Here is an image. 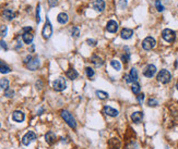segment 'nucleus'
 Returning a JSON list of instances; mask_svg holds the SVG:
<instances>
[{
	"mask_svg": "<svg viewBox=\"0 0 178 149\" xmlns=\"http://www.w3.org/2000/svg\"><path fill=\"white\" fill-rule=\"evenodd\" d=\"M60 116L64 120V122L69 125L71 129H74L75 127H77V122H75V119H74L73 115L71 114L69 111H67V110H62V111L60 112Z\"/></svg>",
	"mask_w": 178,
	"mask_h": 149,
	"instance_id": "obj_1",
	"label": "nucleus"
},
{
	"mask_svg": "<svg viewBox=\"0 0 178 149\" xmlns=\"http://www.w3.org/2000/svg\"><path fill=\"white\" fill-rule=\"evenodd\" d=\"M157 81L160 82V83H162V84H167V83H169L170 82V80H172V74L169 73V71H167V70H161L160 72H158L157 74Z\"/></svg>",
	"mask_w": 178,
	"mask_h": 149,
	"instance_id": "obj_2",
	"label": "nucleus"
},
{
	"mask_svg": "<svg viewBox=\"0 0 178 149\" xmlns=\"http://www.w3.org/2000/svg\"><path fill=\"white\" fill-rule=\"evenodd\" d=\"M162 38L167 43H174V40L176 38V33L170 28H165L162 32Z\"/></svg>",
	"mask_w": 178,
	"mask_h": 149,
	"instance_id": "obj_3",
	"label": "nucleus"
},
{
	"mask_svg": "<svg viewBox=\"0 0 178 149\" xmlns=\"http://www.w3.org/2000/svg\"><path fill=\"white\" fill-rule=\"evenodd\" d=\"M155 45H156V40L154 39L153 37H151V36L145 37L143 39V41H142V48L144 50H147V51L152 50L155 47Z\"/></svg>",
	"mask_w": 178,
	"mask_h": 149,
	"instance_id": "obj_4",
	"label": "nucleus"
},
{
	"mask_svg": "<svg viewBox=\"0 0 178 149\" xmlns=\"http://www.w3.org/2000/svg\"><path fill=\"white\" fill-rule=\"evenodd\" d=\"M51 34H53V26H51V23L49 22V20L46 19L45 25L43 27V30H42V35H43V37L45 39H49Z\"/></svg>",
	"mask_w": 178,
	"mask_h": 149,
	"instance_id": "obj_5",
	"label": "nucleus"
},
{
	"mask_svg": "<svg viewBox=\"0 0 178 149\" xmlns=\"http://www.w3.org/2000/svg\"><path fill=\"white\" fill-rule=\"evenodd\" d=\"M66 86H67V83H66V80L64 77H58L53 82V87H54L55 90L57 91H62V90L66 89Z\"/></svg>",
	"mask_w": 178,
	"mask_h": 149,
	"instance_id": "obj_6",
	"label": "nucleus"
},
{
	"mask_svg": "<svg viewBox=\"0 0 178 149\" xmlns=\"http://www.w3.org/2000/svg\"><path fill=\"white\" fill-rule=\"evenodd\" d=\"M35 139H36V134H35L34 132L30 131V132H27V133L22 137V144L25 145V146H27V145H30L33 140H35Z\"/></svg>",
	"mask_w": 178,
	"mask_h": 149,
	"instance_id": "obj_7",
	"label": "nucleus"
},
{
	"mask_svg": "<svg viewBox=\"0 0 178 149\" xmlns=\"http://www.w3.org/2000/svg\"><path fill=\"white\" fill-rule=\"evenodd\" d=\"M138 81V71L136 68H132V69L130 70V73L129 75L126 76V82L130 84V83H136Z\"/></svg>",
	"mask_w": 178,
	"mask_h": 149,
	"instance_id": "obj_8",
	"label": "nucleus"
},
{
	"mask_svg": "<svg viewBox=\"0 0 178 149\" xmlns=\"http://www.w3.org/2000/svg\"><path fill=\"white\" fill-rule=\"evenodd\" d=\"M155 73H156V66L154 64L147 65L143 70V75L145 77H153Z\"/></svg>",
	"mask_w": 178,
	"mask_h": 149,
	"instance_id": "obj_9",
	"label": "nucleus"
},
{
	"mask_svg": "<svg viewBox=\"0 0 178 149\" xmlns=\"http://www.w3.org/2000/svg\"><path fill=\"white\" fill-rule=\"evenodd\" d=\"M38 66H40V60H38L37 57L32 58V59L26 63V68L30 70V71H35V70L38 69Z\"/></svg>",
	"mask_w": 178,
	"mask_h": 149,
	"instance_id": "obj_10",
	"label": "nucleus"
},
{
	"mask_svg": "<svg viewBox=\"0 0 178 149\" xmlns=\"http://www.w3.org/2000/svg\"><path fill=\"white\" fill-rule=\"evenodd\" d=\"M92 7L96 12H103L106 8V3H105L104 0H95L92 3Z\"/></svg>",
	"mask_w": 178,
	"mask_h": 149,
	"instance_id": "obj_11",
	"label": "nucleus"
},
{
	"mask_svg": "<svg viewBox=\"0 0 178 149\" xmlns=\"http://www.w3.org/2000/svg\"><path fill=\"white\" fill-rule=\"evenodd\" d=\"M106 30L109 33H116L118 30V24H117V22L114 20H109L107 22V24H106Z\"/></svg>",
	"mask_w": 178,
	"mask_h": 149,
	"instance_id": "obj_12",
	"label": "nucleus"
},
{
	"mask_svg": "<svg viewBox=\"0 0 178 149\" xmlns=\"http://www.w3.org/2000/svg\"><path fill=\"white\" fill-rule=\"evenodd\" d=\"M132 35H134V30H130V28H127V27H125L121 30L120 32V37L125 40H128L130 39L131 37H132Z\"/></svg>",
	"mask_w": 178,
	"mask_h": 149,
	"instance_id": "obj_13",
	"label": "nucleus"
},
{
	"mask_svg": "<svg viewBox=\"0 0 178 149\" xmlns=\"http://www.w3.org/2000/svg\"><path fill=\"white\" fill-rule=\"evenodd\" d=\"M24 119H25V115H24V113H23L22 111L16 110V111H14V112L12 113V120H13L14 122L20 123V122H23Z\"/></svg>",
	"mask_w": 178,
	"mask_h": 149,
	"instance_id": "obj_14",
	"label": "nucleus"
},
{
	"mask_svg": "<svg viewBox=\"0 0 178 149\" xmlns=\"http://www.w3.org/2000/svg\"><path fill=\"white\" fill-rule=\"evenodd\" d=\"M22 39H23V41H24L25 44L31 45V44H32V41H33V39H34V35L32 34L31 32H23Z\"/></svg>",
	"mask_w": 178,
	"mask_h": 149,
	"instance_id": "obj_15",
	"label": "nucleus"
},
{
	"mask_svg": "<svg viewBox=\"0 0 178 149\" xmlns=\"http://www.w3.org/2000/svg\"><path fill=\"white\" fill-rule=\"evenodd\" d=\"M131 120L134 123H141L143 120V113L141 111H136L131 114Z\"/></svg>",
	"mask_w": 178,
	"mask_h": 149,
	"instance_id": "obj_16",
	"label": "nucleus"
},
{
	"mask_svg": "<svg viewBox=\"0 0 178 149\" xmlns=\"http://www.w3.org/2000/svg\"><path fill=\"white\" fill-rule=\"evenodd\" d=\"M56 139H57V137H56L54 132H47L45 135V140L48 145H53L56 142Z\"/></svg>",
	"mask_w": 178,
	"mask_h": 149,
	"instance_id": "obj_17",
	"label": "nucleus"
},
{
	"mask_svg": "<svg viewBox=\"0 0 178 149\" xmlns=\"http://www.w3.org/2000/svg\"><path fill=\"white\" fill-rule=\"evenodd\" d=\"M104 113L106 115H108V116L115 118V116L118 115V111L116 109H114V108H112V107H109V106H106L104 108Z\"/></svg>",
	"mask_w": 178,
	"mask_h": 149,
	"instance_id": "obj_18",
	"label": "nucleus"
},
{
	"mask_svg": "<svg viewBox=\"0 0 178 149\" xmlns=\"http://www.w3.org/2000/svg\"><path fill=\"white\" fill-rule=\"evenodd\" d=\"M2 16L5 18V20L12 21L15 18V13L11 10V9H5V10L2 12Z\"/></svg>",
	"mask_w": 178,
	"mask_h": 149,
	"instance_id": "obj_19",
	"label": "nucleus"
},
{
	"mask_svg": "<svg viewBox=\"0 0 178 149\" xmlns=\"http://www.w3.org/2000/svg\"><path fill=\"white\" fill-rule=\"evenodd\" d=\"M68 20H69V16H68L67 13H64V12L59 13L58 16H57V21H58V23H60V24H66L68 22Z\"/></svg>",
	"mask_w": 178,
	"mask_h": 149,
	"instance_id": "obj_20",
	"label": "nucleus"
},
{
	"mask_svg": "<svg viewBox=\"0 0 178 149\" xmlns=\"http://www.w3.org/2000/svg\"><path fill=\"white\" fill-rule=\"evenodd\" d=\"M108 147L109 149H118L120 147V142L117 138H112L108 142Z\"/></svg>",
	"mask_w": 178,
	"mask_h": 149,
	"instance_id": "obj_21",
	"label": "nucleus"
},
{
	"mask_svg": "<svg viewBox=\"0 0 178 149\" xmlns=\"http://www.w3.org/2000/svg\"><path fill=\"white\" fill-rule=\"evenodd\" d=\"M66 75H67V77L69 79V80H75L78 76H79V74H78V72L75 71L74 69H69L68 71H67V73H66Z\"/></svg>",
	"mask_w": 178,
	"mask_h": 149,
	"instance_id": "obj_22",
	"label": "nucleus"
},
{
	"mask_svg": "<svg viewBox=\"0 0 178 149\" xmlns=\"http://www.w3.org/2000/svg\"><path fill=\"white\" fill-rule=\"evenodd\" d=\"M91 62L93 63L94 65H96V66H101V65L104 63V61H103V59L101 58V57H99V56H92V58H91Z\"/></svg>",
	"mask_w": 178,
	"mask_h": 149,
	"instance_id": "obj_23",
	"label": "nucleus"
},
{
	"mask_svg": "<svg viewBox=\"0 0 178 149\" xmlns=\"http://www.w3.org/2000/svg\"><path fill=\"white\" fill-rule=\"evenodd\" d=\"M11 71V69L9 68V65H7L3 61H0V73L2 74H7Z\"/></svg>",
	"mask_w": 178,
	"mask_h": 149,
	"instance_id": "obj_24",
	"label": "nucleus"
},
{
	"mask_svg": "<svg viewBox=\"0 0 178 149\" xmlns=\"http://www.w3.org/2000/svg\"><path fill=\"white\" fill-rule=\"evenodd\" d=\"M131 90H132V93H134V95L140 94V91H141V86H140V84H138L137 82L134 83L132 86H131Z\"/></svg>",
	"mask_w": 178,
	"mask_h": 149,
	"instance_id": "obj_25",
	"label": "nucleus"
},
{
	"mask_svg": "<svg viewBox=\"0 0 178 149\" xmlns=\"http://www.w3.org/2000/svg\"><path fill=\"white\" fill-rule=\"evenodd\" d=\"M110 66L114 68V70H116V71H120L121 70V64L117 60H112L110 61Z\"/></svg>",
	"mask_w": 178,
	"mask_h": 149,
	"instance_id": "obj_26",
	"label": "nucleus"
},
{
	"mask_svg": "<svg viewBox=\"0 0 178 149\" xmlns=\"http://www.w3.org/2000/svg\"><path fill=\"white\" fill-rule=\"evenodd\" d=\"M0 88H2V89H7V88H9V81L7 80V79H1L0 80Z\"/></svg>",
	"mask_w": 178,
	"mask_h": 149,
	"instance_id": "obj_27",
	"label": "nucleus"
},
{
	"mask_svg": "<svg viewBox=\"0 0 178 149\" xmlns=\"http://www.w3.org/2000/svg\"><path fill=\"white\" fill-rule=\"evenodd\" d=\"M85 73H86V76L89 77L90 80H93V77H94V70L92 69V68H86L85 69Z\"/></svg>",
	"mask_w": 178,
	"mask_h": 149,
	"instance_id": "obj_28",
	"label": "nucleus"
},
{
	"mask_svg": "<svg viewBox=\"0 0 178 149\" xmlns=\"http://www.w3.org/2000/svg\"><path fill=\"white\" fill-rule=\"evenodd\" d=\"M96 96L99 99H107L108 98V94L106 91H102V90H97L96 91Z\"/></svg>",
	"mask_w": 178,
	"mask_h": 149,
	"instance_id": "obj_29",
	"label": "nucleus"
},
{
	"mask_svg": "<svg viewBox=\"0 0 178 149\" xmlns=\"http://www.w3.org/2000/svg\"><path fill=\"white\" fill-rule=\"evenodd\" d=\"M7 32H8V28H7L5 25L0 26V36H1V37H5V35H7Z\"/></svg>",
	"mask_w": 178,
	"mask_h": 149,
	"instance_id": "obj_30",
	"label": "nucleus"
},
{
	"mask_svg": "<svg viewBox=\"0 0 178 149\" xmlns=\"http://www.w3.org/2000/svg\"><path fill=\"white\" fill-rule=\"evenodd\" d=\"M157 104H158V101L156 99L150 98V99L148 100V106H150V107H156Z\"/></svg>",
	"mask_w": 178,
	"mask_h": 149,
	"instance_id": "obj_31",
	"label": "nucleus"
},
{
	"mask_svg": "<svg viewBox=\"0 0 178 149\" xmlns=\"http://www.w3.org/2000/svg\"><path fill=\"white\" fill-rule=\"evenodd\" d=\"M5 97H8V98H11V97L14 96V91L12 89H10V88H7V89L5 90Z\"/></svg>",
	"mask_w": 178,
	"mask_h": 149,
	"instance_id": "obj_32",
	"label": "nucleus"
},
{
	"mask_svg": "<svg viewBox=\"0 0 178 149\" xmlns=\"http://www.w3.org/2000/svg\"><path fill=\"white\" fill-rule=\"evenodd\" d=\"M80 35V30L78 27H73L72 28V37H74V38H78Z\"/></svg>",
	"mask_w": 178,
	"mask_h": 149,
	"instance_id": "obj_33",
	"label": "nucleus"
},
{
	"mask_svg": "<svg viewBox=\"0 0 178 149\" xmlns=\"http://www.w3.org/2000/svg\"><path fill=\"white\" fill-rule=\"evenodd\" d=\"M155 7H156V9H157L158 12H163L164 9H165V8H164V5H161V2H160V1H156V2H155Z\"/></svg>",
	"mask_w": 178,
	"mask_h": 149,
	"instance_id": "obj_34",
	"label": "nucleus"
},
{
	"mask_svg": "<svg viewBox=\"0 0 178 149\" xmlns=\"http://www.w3.org/2000/svg\"><path fill=\"white\" fill-rule=\"evenodd\" d=\"M40 3H38V5H37V8H36V22H37V23H40Z\"/></svg>",
	"mask_w": 178,
	"mask_h": 149,
	"instance_id": "obj_35",
	"label": "nucleus"
},
{
	"mask_svg": "<svg viewBox=\"0 0 178 149\" xmlns=\"http://www.w3.org/2000/svg\"><path fill=\"white\" fill-rule=\"evenodd\" d=\"M119 7L121 8V9H125L126 8V5H127V0H119Z\"/></svg>",
	"mask_w": 178,
	"mask_h": 149,
	"instance_id": "obj_36",
	"label": "nucleus"
},
{
	"mask_svg": "<svg viewBox=\"0 0 178 149\" xmlns=\"http://www.w3.org/2000/svg\"><path fill=\"white\" fill-rule=\"evenodd\" d=\"M0 48H2L3 50H8V46H7V44H5L3 40L0 39Z\"/></svg>",
	"mask_w": 178,
	"mask_h": 149,
	"instance_id": "obj_37",
	"label": "nucleus"
},
{
	"mask_svg": "<svg viewBox=\"0 0 178 149\" xmlns=\"http://www.w3.org/2000/svg\"><path fill=\"white\" fill-rule=\"evenodd\" d=\"M48 5L49 7H55L58 5V0H48Z\"/></svg>",
	"mask_w": 178,
	"mask_h": 149,
	"instance_id": "obj_38",
	"label": "nucleus"
},
{
	"mask_svg": "<svg viewBox=\"0 0 178 149\" xmlns=\"http://www.w3.org/2000/svg\"><path fill=\"white\" fill-rule=\"evenodd\" d=\"M121 60L124 61L125 63H127L129 61V54H127V55H123L121 56Z\"/></svg>",
	"mask_w": 178,
	"mask_h": 149,
	"instance_id": "obj_39",
	"label": "nucleus"
},
{
	"mask_svg": "<svg viewBox=\"0 0 178 149\" xmlns=\"http://www.w3.org/2000/svg\"><path fill=\"white\" fill-rule=\"evenodd\" d=\"M137 99H138L139 102H142L144 99V95L143 94H138V96H137Z\"/></svg>",
	"mask_w": 178,
	"mask_h": 149,
	"instance_id": "obj_40",
	"label": "nucleus"
},
{
	"mask_svg": "<svg viewBox=\"0 0 178 149\" xmlns=\"http://www.w3.org/2000/svg\"><path fill=\"white\" fill-rule=\"evenodd\" d=\"M127 149H139V148H138V145L134 144V143H132L131 145L127 146Z\"/></svg>",
	"mask_w": 178,
	"mask_h": 149,
	"instance_id": "obj_41",
	"label": "nucleus"
},
{
	"mask_svg": "<svg viewBox=\"0 0 178 149\" xmlns=\"http://www.w3.org/2000/svg\"><path fill=\"white\" fill-rule=\"evenodd\" d=\"M86 43H88V44H89L90 46H96V40L88 39V40H86Z\"/></svg>",
	"mask_w": 178,
	"mask_h": 149,
	"instance_id": "obj_42",
	"label": "nucleus"
},
{
	"mask_svg": "<svg viewBox=\"0 0 178 149\" xmlns=\"http://www.w3.org/2000/svg\"><path fill=\"white\" fill-rule=\"evenodd\" d=\"M23 32H32V27H31V26H26V27H23Z\"/></svg>",
	"mask_w": 178,
	"mask_h": 149,
	"instance_id": "obj_43",
	"label": "nucleus"
},
{
	"mask_svg": "<svg viewBox=\"0 0 178 149\" xmlns=\"http://www.w3.org/2000/svg\"><path fill=\"white\" fill-rule=\"evenodd\" d=\"M32 58H33L32 56H27V57H26V58L24 59V63H25V64H26V63H27V62H29V61H30Z\"/></svg>",
	"mask_w": 178,
	"mask_h": 149,
	"instance_id": "obj_44",
	"label": "nucleus"
},
{
	"mask_svg": "<svg viewBox=\"0 0 178 149\" xmlns=\"http://www.w3.org/2000/svg\"><path fill=\"white\" fill-rule=\"evenodd\" d=\"M176 89L178 90V82H177V83H176Z\"/></svg>",
	"mask_w": 178,
	"mask_h": 149,
	"instance_id": "obj_45",
	"label": "nucleus"
},
{
	"mask_svg": "<svg viewBox=\"0 0 178 149\" xmlns=\"http://www.w3.org/2000/svg\"><path fill=\"white\" fill-rule=\"evenodd\" d=\"M156 1H160V0H156Z\"/></svg>",
	"mask_w": 178,
	"mask_h": 149,
	"instance_id": "obj_46",
	"label": "nucleus"
}]
</instances>
